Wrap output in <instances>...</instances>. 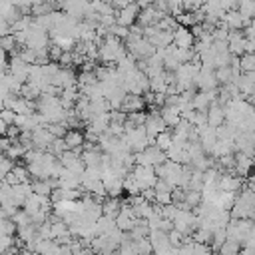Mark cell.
I'll list each match as a JSON object with an SVG mask.
<instances>
[{
	"instance_id": "e0dca14e",
	"label": "cell",
	"mask_w": 255,
	"mask_h": 255,
	"mask_svg": "<svg viewBox=\"0 0 255 255\" xmlns=\"http://www.w3.org/2000/svg\"><path fill=\"white\" fill-rule=\"evenodd\" d=\"M245 20H251L255 14V0H237V8H235Z\"/></svg>"
},
{
	"instance_id": "f546056e",
	"label": "cell",
	"mask_w": 255,
	"mask_h": 255,
	"mask_svg": "<svg viewBox=\"0 0 255 255\" xmlns=\"http://www.w3.org/2000/svg\"><path fill=\"white\" fill-rule=\"evenodd\" d=\"M72 64H74V52H72V50L62 52V56H60V60H58V66H60V68H70Z\"/></svg>"
},
{
	"instance_id": "277c9868",
	"label": "cell",
	"mask_w": 255,
	"mask_h": 255,
	"mask_svg": "<svg viewBox=\"0 0 255 255\" xmlns=\"http://www.w3.org/2000/svg\"><path fill=\"white\" fill-rule=\"evenodd\" d=\"M193 86H195V90H199V92H211V90H217V80H215V74H213V70H199L197 74H195V78H193Z\"/></svg>"
},
{
	"instance_id": "d590c367",
	"label": "cell",
	"mask_w": 255,
	"mask_h": 255,
	"mask_svg": "<svg viewBox=\"0 0 255 255\" xmlns=\"http://www.w3.org/2000/svg\"><path fill=\"white\" fill-rule=\"evenodd\" d=\"M2 185H4V181H2V179H0V187H2Z\"/></svg>"
},
{
	"instance_id": "5b68a950",
	"label": "cell",
	"mask_w": 255,
	"mask_h": 255,
	"mask_svg": "<svg viewBox=\"0 0 255 255\" xmlns=\"http://www.w3.org/2000/svg\"><path fill=\"white\" fill-rule=\"evenodd\" d=\"M137 14H139V8L135 6V2H129V4L124 6L122 10H116V24L129 28L131 24H135Z\"/></svg>"
},
{
	"instance_id": "52a82bcc",
	"label": "cell",
	"mask_w": 255,
	"mask_h": 255,
	"mask_svg": "<svg viewBox=\"0 0 255 255\" xmlns=\"http://www.w3.org/2000/svg\"><path fill=\"white\" fill-rule=\"evenodd\" d=\"M215 96H217V90H211V92H195L193 98H191L193 110L195 112H205L215 102Z\"/></svg>"
},
{
	"instance_id": "9c48e42d",
	"label": "cell",
	"mask_w": 255,
	"mask_h": 255,
	"mask_svg": "<svg viewBox=\"0 0 255 255\" xmlns=\"http://www.w3.org/2000/svg\"><path fill=\"white\" fill-rule=\"evenodd\" d=\"M227 50L231 56H241L245 52V38L241 32H229L227 34Z\"/></svg>"
},
{
	"instance_id": "f1b7e54d",
	"label": "cell",
	"mask_w": 255,
	"mask_h": 255,
	"mask_svg": "<svg viewBox=\"0 0 255 255\" xmlns=\"http://www.w3.org/2000/svg\"><path fill=\"white\" fill-rule=\"evenodd\" d=\"M46 129H48L54 137H64V133L68 131V128H66L64 124H48V126H46Z\"/></svg>"
},
{
	"instance_id": "7402d4cb",
	"label": "cell",
	"mask_w": 255,
	"mask_h": 255,
	"mask_svg": "<svg viewBox=\"0 0 255 255\" xmlns=\"http://www.w3.org/2000/svg\"><path fill=\"white\" fill-rule=\"evenodd\" d=\"M239 70L241 72H253L255 70V56L253 54H241L239 56Z\"/></svg>"
},
{
	"instance_id": "ffe728a7",
	"label": "cell",
	"mask_w": 255,
	"mask_h": 255,
	"mask_svg": "<svg viewBox=\"0 0 255 255\" xmlns=\"http://www.w3.org/2000/svg\"><path fill=\"white\" fill-rule=\"evenodd\" d=\"M131 245H133L135 255H153V251H151V243H149L147 237H143V239H135V241H131Z\"/></svg>"
},
{
	"instance_id": "5bb4252c",
	"label": "cell",
	"mask_w": 255,
	"mask_h": 255,
	"mask_svg": "<svg viewBox=\"0 0 255 255\" xmlns=\"http://www.w3.org/2000/svg\"><path fill=\"white\" fill-rule=\"evenodd\" d=\"M120 207H122L120 197H106V199L102 201V215L114 219V217L120 213Z\"/></svg>"
},
{
	"instance_id": "e575fe53",
	"label": "cell",
	"mask_w": 255,
	"mask_h": 255,
	"mask_svg": "<svg viewBox=\"0 0 255 255\" xmlns=\"http://www.w3.org/2000/svg\"><path fill=\"white\" fill-rule=\"evenodd\" d=\"M10 6H12V2H10V0H0V14H2V12H6Z\"/></svg>"
},
{
	"instance_id": "3957f363",
	"label": "cell",
	"mask_w": 255,
	"mask_h": 255,
	"mask_svg": "<svg viewBox=\"0 0 255 255\" xmlns=\"http://www.w3.org/2000/svg\"><path fill=\"white\" fill-rule=\"evenodd\" d=\"M76 78H78V74L72 68H60L50 78V84L56 86V88H60V90H66V88H74L76 86Z\"/></svg>"
},
{
	"instance_id": "836d02e7",
	"label": "cell",
	"mask_w": 255,
	"mask_h": 255,
	"mask_svg": "<svg viewBox=\"0 0 255 255\" xmlns=\"http://www.w3.org/2000/svg\"><path fill=\"white\" fill-rule=\"evenodd\" d=\"M139 195H141L145 201H149V203H153V201H155V191H153V187L141 189V191H139Z\"/></svg>"
},
{
	"instance_id": "4316f807",
	"label": "cell",
	"mask_w": 255,
	"mask_h": 255,
	"mask_svg": "<svg viewBox=\"0 0 255 255\" xmlns=\"http://www.w3.org/2000/svg\"><path fill=\"white\" fill-rule=\"evenodd\" d=\"M167 241H169V245L179 247V245L185 241V235L179 233V231H175V229H171V231H167Z\"/></svg>"
},
{
	"instance_id": "d6a6232c",
	"label": "cell",
	"mask_w": 255,
	"mask_h": 255,
	"mask_svg": "<svg viewBox=\"0 0 255 255\" xmlns=\"http://www.w3.org/2000/svg\"><path fill=\"white\" fill-rule=\"evenodd\" d=\"M14 118H16V114H14L12 110H8V108L0 110V120H2L6 126H12V124H14Z\"/></svg>"
},
{
	"instance_id": "2e32d148",
	"label": "cell",
	"mask_w": 255,
	"mask_h": 255,
	"mask_svg": "<svg viewBox=\"0 0 255 255\" xmlns=\"http://www.w3.org/2000/svg\"><path fill=\"white\" fill-rule=\"evenodd\" d=\"M171 141H173L171 129H165V131H161V133H157V135L153 137V145H155V147H159L161 151H167V149H169V145H171Z\"/></svg>"
},
{
	"instance_id": "603a6c76",
	"label": "cell",
	"mask_w": 255,
	"mask_h": 255,
	"mask_svg": "<svg viewBox=\"0 0 255 255\" xmlns=\"http://www.w3.org/2000/svg\"><path fill=\"white\" fill-rule=\"evenodd\" d=\"M191 241L207 245V243L211 241V231H207V229H201V227H195V229H193V233H191Z\"/></svg>"
},
{
	"instance_id": "8992f818",
	"label": "cell",
	"mask_w": 255,
	"mask_h": 255,
	"mask_svg": "<svg viewBox=\"0 0 255 255\" xmlns=\"http://www.w3.org/2000/svg\"><path fill=\"white\" fill-rule=\"evenodd\" d=\"M193 36L189 32V28H183V26H177L173 32H171V46L175 48H181V50H191L193 46Z\"/></svg>"
},
{
	"instance_id": "44dd1931",
	"label": "cell",
	"mask_w": 255,
	"mask_h": 255,
	"mask_svg": "<svg viewBox=\"0 0 255 255\" xmlns=\"http://www.w3.org/2000/svg\"><path fill=\"white\" fill-rule=\"evenodd\" d=\"M122 189L128 193V195H139V187H137V183H135V179L128 173L124 179H122Z\"/></svg>"
},
{
	"instance_id": "9a60e30c",
	"label": "cell",
	"mask_w": 255,
	"mask_h": 255,
	"mask_svg": "<svg viewBox=\"0 0 255 255\" xmlns=\"http://www.w3.org/2000/svg\"><path fill=\"white\" fill-rule=\"evenodd\" d=\"M213 74H215V80H217V84H231V80H233V76H235V72L229 68V66H221V68H215L213 70ZM241 74V72H239Z\"/></svg>"
},
{
	"instance_id": "6da1fadb",
	"label": "cell",
	"mask_w": 255,
	"mask_h": 255,
	"mask_svg": "<svg viewBox=\"0 0 255 255\" xmlns=\"http://www.w3.org/2000/svg\"><path fill=\"white\" fill-rule=\"evenodd\" d=\"M133 159H135L137 165H149V167H155V165L163 163L167 157H165V151H161L159 147H155L153 143H149L143 151L133 153Z\"/></svg>"
},
{
	"instance_id": "ba28073f",
	"label": "cell",
	"mask_w": 255,
	"mask_h": 255,
	"mask_svg": "<svg viewBox=\"0 0 255 255\" xmlns=\"http://www.w3.org/2000/svg\"><path fill=\"white\" fill-rule=\"evenodd\" d=\"M56 181H58L60 189H80V175H76V173H72V171H68L64 167L60 169Z\"/></svg>"
},
{
	"instance_id": "484cf974",
	"label": "cell",
	"mask_w": 255,
	"mask_h": 255,
	"mask_svg": "<svg viewBox=\"0 0 255 255\" xmlns=\"http://www.w3.org/2000/svg\"><path fill=\"white\" fill-rule=\"evenodd\" d=\"M0 235H16V225L12 223L10 217L0 219Z\"/></svg>"
},
{
	"instance_id": "4fadbf2b",
	"label": "cell",
	"mask_w": 255,
	"mask_h": 255,
	"mask_svg": "<svg viewBox=\"0 0 255 255\" xmlns=\"http://www.w3.org/2000/svg\"><path fill=\"white\" fill-rule=\"evenodd\" d=\"M159 116H161L165 128H173V126L181 120L179 110H177L175 106H161V108H159Z\"/></svg>"
},
{
	"instance_id": "83f0119b",
	"label": "cell",
	"mask_w": 255,
	"mask_h": 255,
	"mask_svg": "<svg viewBox=\"0 0 255 255\" xmlns=\"http://www.w3.org/2000/svg\"><path fill=\"white\" fill-rule=\"evenodd\" d=\"M14 48H16V42H14L12 34H8V36H0V50H4L6 54H10Z\"/></svg>"
},
{
	"instance_id": "d4e9b609",
	"label": "cell",
	"mask_w": 255,
	"mask_h": 255,
	"mask_svg": "<svg viewBox=\"0 0 255 255\" xmlns=\"http://www.w3.org/2000/svg\"><path fill=\"white\" fill-rule=\"evenodd\" d=\"M66 149H68V147H66L64 139H62V137H56V139H54V141L48 145V149H46V151H50L52 155H56V157H58V155H60V153H64Z\"/></svg>"
},
{
	"instance_id": "cb8c5ba5",
	"label": "cell",
	"mask_w": 255,
	"mask_h": 255,
	"mask_svg": "<svg viewBox=\"0 0 255 255\" xmlns=\"http://www.w3.org/2000/svg\"><path fill=\"white\" fill-rule=\"evenodd\" d=\"M183 203H185L189 209H195V207L201 203V193H199V191H189V189H185Z\"/></svg>"
},
{
	"instance_id": "ac0fdd59",
	"label": "cell",
	"mask_w": 255,
	"mask_h": 255,
	"mask_svg": "<svg viewBox=\"0 0 255 255\" xmlns=\"http://www.w3.org/2000/svg\"><path fill=\"white\" fill-rule=\"evenodd\" d=\"M239 251H241V243L231 241V239H225L221 243V247L217 249L215 255H239Z\"/></svg>"
},
{
	"instance_id": "d6986e66",
	"label": "cell",
	"mask_w": 255,
	"mask_h": 255,
	"mask_svg": "<svg viewBox=\"0 0 255 255\" xmlns=\"http://www.w3.org/2000/svg\"><path fill=\"white\" fill-rule=\"evenodd\" d=\"M10 171H12V175L16 177L18 183H30V181H32V179H30V173H28V169H26L24 163H14V167H12Z\"/></svg>"
},
{
	"instance_id": "7c38bea8",
	"label": "cell",
	"mask_w": 255,
	"mask_h": 255,
	"mask_svg": "<svg viewBox=\"0 0 255 255\" xmlns=\"http://www.w3.org/2000/svg\"><path fill=\"white\" fill-rule=\"evenodd\" d=\"M62 139H64V143H66L68 149H80V151H82V145H84V131H80V129H68Z\"/></svg>"
},
{
	"instance_id": "1f68e13d",
	"label": "cell",
	"mask_w": 255,
	"mask_h": 255,
	"mask_svg": "<svg viewBox=\"0 0 255 255\" xmlns=\"http://www.w3.org/2000/svg\"><path fill=\"white\" fill-rule=\"evenodd\" d=\"M62 48H58L56 44H48V60L50 62H58L60 60V56H62Z\"/></svg>"
},
{
	"instance_id": "30bf717a",
	"label": "cell",
	"mask_w": 255,
	"mask_h": 255,
	"mask_svg": "<svg viewBox=\"0 0 255 255\" xmlns=\"http://www.w3.org/2000/svg\"><path fill=\"white\" fill-rule=\"evenodd\" d=\"M120 110H122L124 114H131V112H143V110H145L143 98H141V96H133V94H126Z\"/></svg>"
},
{
	"instance_id": "8fae6325",
	"label": "cell",
	"mask_w": 255,
	"mask_h": 255,
	"mask_svg": "<svg viewBox=\"0 0 255 255\" xmlns=\"http://www.w3.org/2000/svg\"><path fill=\"white\" fill-rule=\"evenodd\" d=\"M205 116H207V126H211V128H217V126H221L225 122V112L215 102L205 110Z\"/></svg>"
},
{
	"instance_id": "4dcf8cb0",
	"label": "cell",
	"mask_w": 255,
	"mask_h": 255,
	"mask_svg": "<svg viewBox=\"0 0 255 255\" xmlns=\"http://www.w3.org/2000/svg\"><path fill=\"white\" fill-rule=\"evenodd\" d=\"M12 167H14V161L8 159L6 155H0V179H4V175L10 173Z\"/></svg>"
},
{
	"instance_id": "7a4b0ae2",
	"label": "cell",
	"mask_w": 255,
	"mask_h": 255,
	"mask_svg": "<svg viewBox=\"0 0 255 255\" xmlns=\"http://www.w3.org/2000/svg\"><path fill=\"white\" fill-rule=\"evenodd\" d=\"M129 175L135 179L139 191L141 189H147V187H153V183L157 179L153 167H149V165H137V163H133V167L129 169Z\"/></svg>"
}]
</instances>
